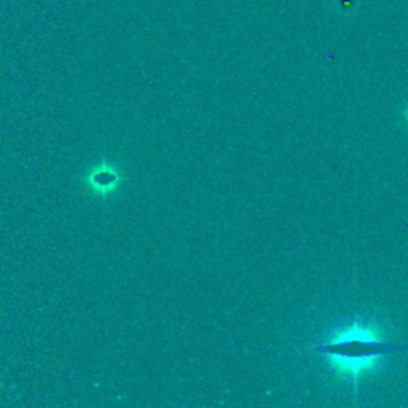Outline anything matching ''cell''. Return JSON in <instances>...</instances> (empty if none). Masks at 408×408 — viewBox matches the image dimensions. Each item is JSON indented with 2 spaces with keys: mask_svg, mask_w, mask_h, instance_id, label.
Returning a JSON list of instances; mask_svg holds the SVG:
<instances>
[{
  "mask_svg": "<svg viewBox=\"0 0 408 408\" xmlns=\"http://www.w3.org/2000/svg\"><path fill=\"white\" fill-rule=\"evenodd\" d=\"M408 350L407 346H397L382 342L375 333L367 329L343 332L332 342L317 346L312 351L327 356L340 370L348 372L356 377V373L372 367L377 359L396 355Z\"/></svg>",
  "mask_w": 408,
  "mask_h": 408,
  "instance_id": "1",
  "label": "cell"
},
{
  "mask_svg": "<svg viewBox=\"0 0 408 408\" xmlns=\"http://www.w3.org/2000/svg\"><path fill=\"white\" fill-rule=\"evenodd\" d=\"M404 117H405V120L408 121V107L405 108V112H404Z\"/></svg>",
  "mask_w": 408,
  "mask_h": 408,
  "instance_id": "3",
  "label": "cell"
},
{
  "mask_svg": "<svg viewBox=\"0 0 408 408\" xmlns=\"http://www.w3.org/2000/svg\"><path fill=\"white\" fill-rule=\"evenodd\" d=\"M121 180H123V175L120 169L108 161H101L98 166H93L85 178L88 190L102 198L117 192Z\"/></svg>",
  "mask_w": 408,
  "mask_h": 408,
  "instance_id": "2",
  "label": "cell"
}]
</instances>
